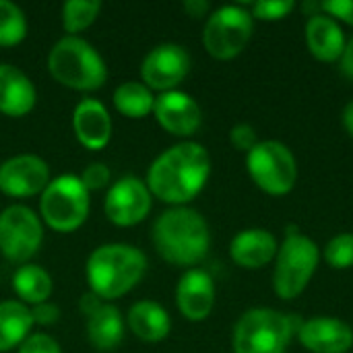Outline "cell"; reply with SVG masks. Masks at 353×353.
<instances>
[{
	"instance_id": "2e32d148",
	"label": "cell",
	"mask_w": 353,
	"mask_h": 353,
	"mask_svg": "<svg viewBox=\"0 0 353 353\" xmlns=\"http://www.w3.org/2000/svg\"><path fill=\"white\" fill-rule=\"evenodd\" d=\"M298 341L312 353H347L353 347V329L339 319L316 316L302 323Z\"/></svg>"
},
{
	"instance_id": "7a4b0ae2",
	"label": "cell",
	"mask_w": 353,
	"mask_h": 353,
	"mask_svg": "<svg viewBox=\"0 0 353 353\" xmlns=\"http://www.w3.org/2000/svg\"><path fill=\"white\" fill-rule=\"evenodd\" d=\"M153 244L163 261L176 267H192L209 252V225L196 209L172 207L153 223Z\"/></svg>"
},
{
	"instance_id": "9c48e42d",
	"label": "cell",
	"mask_w": 353,
	"mask_h": 353,
	"mask_svg": "<svg viewBox=\"0 0 353 353\" xmlns=\"http://www.w3.org/2000/svg\"><path fill=\"white\" fill-rule=\"evenodd\" d=\"M254 19L244 6L228 4L211 12L203 29V46L217 60H232L252 37Z\"/></svg>"
},
{
	"instance_id": "1f68e13d",
	"label": "cell",
	"mask_w": 353,
	"mask_h": 353,
	"mask_svg": "<svg viewBox=\"0 0 353 353\" xmlns=\"http://www.w3.org/2000/svg\"><path fill=\"white\" fill-rule=\"evenodd\" d=\"M19 353H62L60 345L56 343V339H52L46 333H33L29 335L21 345Z\"/></svg>"
},
{
	"instance_id": "277c9868",
	"label": "cell",
	"mask_w": 353,
	"mask_h": 353,
	"mask_svg": "<svg viewBox=\"0 0 353 353\" xmlns=\"http://www.w3.org/2000/svg\"><path fill=\"white\" fill-rule=\"evenodd\" d=\"M48 70L60 85L74 91H95L108 81L103 58L89 41L77 35L56 41L48 56Z\"/></svg>"
},
{
	"instance_id": "5bb4252c",
	"label": "cell",
	"mask_w": 353,
	"mask_h": 353,
	"mask_svg": "<svg viewBox=\"0 0 353 353\" xmlns=\"http://www.w3.org/2000/svg\"><path fill=\"white\" fill-rule=\"evenodd\" d=\"M153 114L159 126L176 137H192L203 122V112L194 97L176 89L155 97Z\"/></svg>"
},
{
	"instance_id": "83f0119b",
	"label": "cell",
	"mask_w": 353,
	"mask_h": 353,
	"mask_svg": "<svg viewBox=\"0 0 353 353\" xmlns=\"http://www.w3.org/2000/svg\"><path fill=\"white\" fill-rule=\"evenodd\" d=\"M325 261L331 269H352L353 267V234H339L331 238L325 246Z\"/></svg>"
},
{
	"instance_id": "9a60e30c",
	"label": "cell",
	"mask_w": 353,
	"mask_h": 353,
	"mask_svg": "<svg viewBox=\"0 0 353 353\" xmlns=\"http://www.w3.org/2000/svg\"><path fill=\"white\" fill-rule=\"evenodd\" d=\"M176 304L186 321H205L215 306L213 277L203 269H188L176 288Z\"/></svg>"
},
{
	"instance_id": "8992f818",
	"label": "cell",
	"mask_w": 353,
	"mask_h": 353,
	"mask_svg": "<svg viewBox=\"0 0 353 353\" xmlns=\"http://www.w3.org/2000/svg\"><path fill=\"white\" fill-rule=\"evenodd\" d=\"M321 261V248L308 236L288 232L275 256L273 290L281 300L298 298L312 281Z\"/></svg>"
},
{
	"instance_id": "52a82bcc",
	"label": "cell",
	"mask_w": 353,
	"mask_h": 353,
	"mask_svg": "<svg viewBox=\"0 0 353 353\" xmlns=\"http://www.w3.org/2000/svg\"><path fill=\"white\" fill-rule=\"evenodd\" d=\"M89 207V190L74 174H62L50 180L39 199L43 223L60 234H70L79 230L87 221Z\"/></svg>"
},
{
	"instance_id": "ffe728a7",
	"label": "cell",
	"mask_w": 353,
	"mask_h": 353,
	"mask_svg": "<svg viewBox=\"0 0 353 353\" xmlns=\"http://www.w3.org/2000/svg\"><path fill=\"white\" fill-rule=\"evenodd\" d=\"M306 43L316 60L337 62L347 41L341 25L333 17L325 12H316L306 23Z\"/></svg>"
},
{
	"instance_id": "8d00e7d4",
	"label": "cell",
	"mask_w": 353,
	"mask_h": 353,
	"mask_svg": "<svg viewBox=\"0 0 353 353\" xmlns=\"http://www.w3.org/2000/svg\"><path fill=\"white\" fill-rule=\"evenodd\" d=\"M341 70L353 79V37L345 43V50H343V54H341Z\"/></svg>"
},
{
	"instance_id": "cb8c5ba5",
	"label": "cell",
	"mask_w": 353,
	"mask_h": 353,
	"mask_svg": "<svg viewBox=\"0 0 353 353\" xmlns=\"http://www.w3.org/2000/svg\"><path fill=\"white\" fill-rule=\"evenodd\" d=\"M12 290L17 292V296L25 306L27 304L37 306L50 300L54 283L50 273L39 265H21L12 275Z\"/></svg>"
},
{
	"instance_id": "8fae6325",
	"label": "cell",
	"mask_w": 353,
	"mask_h": 353,
	"mask_svg": "<svg viewBox=\"0 0 353 353\" xmlns=\"http://www.w3.org/2000/svg\"><path fill=\"white\" fill-rule=\"evenodd\" d=\"M153 194L149 192L147 184L134 176L120 178L114 186H110L103 211L105 217L120 228H130L141 223L151 211Z\"/></svg>"
},
{
	"instance_id": "6da1fadb",
	"label": "cell",
	"mask_w": 353,
	"mask_h": 353,
	"mask_svg": "<svg viewBox=\"0 0 353 353\" xmlns=\"http://www.w3.org/2000/svg\"><path fill=\"white\" fill-rule=\"evenodd\" d=\"M211 157L201 143L184 141L163 151L147 172L149 192L174 207L190 203L207 184Z\"/></svg>"
},
{
	"instance_id": "d6a6232c",
	"label": "cell",
	"mask_w": 353,
	"mask_h": 353,
	"mask_svg": "<svg viewBox=\"0 0 353 353\" xmlns=\"http://www.w3.org/2000/svg\"><path fill=\"white\" fill-rule=\"evenodd\" d=\"M321 12L333 17L335 21H345L353 27V0H329L321 2Z\"/></svg>"
},
{
	"instance_id": "4dcf8cb0",
	"label": "cell",
	"mask_w": 353,
	"mask_h": 353,
	"mask_svg": "<svg viewBox=\"0 0 353 353\" xmlns=\"http://www.w3.org/2000/svg\"><path fill=\"white\" fill-rule=\"evenodd\" d=\"M230 141L232 145L238 149V151H244V153H250L261 141H259V134H256V128L252 124H236L232 130H230Z\"/></svg>"
},
{
	"instance_id": "44dd1931",
	"label": "cell",
	"mask_w": 353,
	"mask_h": 353,
	"mask_svg": "<svg viewBox=\"0 0 353 353\" xmlns=\"http://www.w3.org/2000/svg\"><path fill=\"white\" fill-rule=\"evenodd\" d=\"M126 323L130 327V331L147 343H157L163 341L170 335L172 329V321L168 310L151 300H141L137 304L130 306Z\"/></svg>"
},
{
	"instance_id": "7c38bea8",
	"label": "cell",
	"mask_w": 353,
	"mask_h": 353,
	"mask_svg": "<svg viewBox=\"0 0 353 353\" xmlns=\"http://www.w3.org/2000/svg\"><path fill=\"white\" fill-rule=\"evenodd\" d=\"M190 72V56L186 48L178 43H161L153 48L143 64H141V77L143 85L151 91H174L176 85H180L186 74Z\"/></svg>"
},
{
	"instance_id": "3957f363",
	"label": "cell",
	"mask_w": 353,
	"mask_h": 353,
	"mask_svg": "<svg viewBox=\"0 0 353 353\" xmlns=\"http://www.w3.org/2000/svg\"><path fill=\"white\" fill-rule=\"evenodd\" d=\"M147 259L130 244H103L87 259V281L91 292L105 302L128 294L145 275Z\"/></svg>"
},
{
	"instance_id": "f1b7e54d",
	"label": "cell",
	"mask_w": 353,
	"mask_h": 353,
	"mask_svg": "<svg viewBox=\"0 0 353 353\" xmlns=\"http://www.w3.org/2000/svg\"><path fill=\"white\" fill-rule=\"evenodd\" d=\"M296 8L294 0H261L252 4V19L261 21H281Z\"/></svg>"
},
{
	"instance_id": "4fadbf2b",
	"label": "cell",
	"mask_w": 353,
	"mask_h": 353,
	"mask_svg": "<svg viewBox=\"0 0 353 353\" xmlns=\"http://www.w3.org/2000/svg\"><path fill=\"white\" fill-rule=\"evenodd\" d=\"M50 184V168L37 155H17L0 165V192L12 199L41 194Z\"/></svg>"
},
{
	"instance_id": "74e56055",
	"label": "cell",
	"mask_w": 353,
	"mask_h": 353,
	"mask_svg": "<svg viewBox=\"0 0 353 353\" xmlns=\"http://www.w3.org/2000/svg\"><path fill=\"white\" fill-rule=\"evenodd\" d=\"M343 126L350 132V137L353 139V101H350L343 110Z\"/></svg>"
},
{
	"instance_id": "d6986e66",
	"label": "cell",
	"mask_w": 353,
	"mask_h": 353,
	"mask_svg": "<svg viewBox=\"0 0 353 353\" xmlns=\"http://www.w3.org/2000/svg\"><path fill=\"white\" fill-rule=\"evenodd\" d=\"M35 87L29 77L12 64H0V112L23 118L35 108Z\"/></svg>"
},
{
	"instance_id": "4316f807",
	"label": "cell",
	"mask_w": 353,
	"mask_h": 353,
	"mask_svg": "<svg viewBox=\"0 0 353 353\" xmlns=\"http://www.w3.org/2000/svg\"><path fill=\"white\" fill-rule=\"evenodd\" d=\"M27 35L25 12L10 0H0V46H19Z\"/></svg>"
},
{
	"instance_id": "ac0fdd59",
	"label": "cell",
	"mask_w": 353,
	"mask_h": 353,
	"mask_svg": "<svg viewBox=\"0 0 353 353\" xmlns=\"http://www.w3.org/2000/svg\"><path fill=\"white\" fill-rule=\"evenodd\" d=\"M277 238L263 228H250L234 236L230 244L232 261L242 269H263L277 256Z\"/></svg>"
},
{
	"instance_id": "603a6c76",
	"label": "cell",
	"mask_w": 353,
	"mask_h": 353,
	"mask_svg": "<svg viewBox=\"0 0 353 353\" xmlns=\"http://www.w3.org/2000/svg\"><path fill=\"white\" fill-rule=\"evenodd\" d=\"M33 327L31 308L17 300L0 302V353L19 347Z\"/></svg>"
},
{
	"instance_id": "e575fe53",
	"label": "cell",
	"mask_w": 353,
	"mask_h": 353,
	"mask_svg": "<svg viewBox=\"0 0 353 353\" xmlns=\"http://www.w3.org/2000/svg\"><path fill=\"white\" fill-rule=\"evenodd\" d=\"M184 12L192 19H203L209 10H211V4L207 0H186L182 4Z\"/></svg>"
},
{
	"instance_id": "484cf974",
	"label": "cell",
	"mask_w": 353,
	"mask_h": 353,
	"mask_svg": "<svg viewBox=\"0 0 353 353\" xmlns=\"http://www.w3.org/2000/svg\"><path fill=\"white\" fill-rule=\"evenodd\" d=\"M101 2L97 0H68L62 6V27L66 33L77 35L91 27L99 17Z\"/></svg>"
},
{
	"instance_id": "30bf717a",
	"label": "cell",
	"mask_w": 353,
	"mask_h": 353,
	"mask_svg": "<svg viewBox=\"0 0 353 353\" xmlns=\"http://www.w3.org/2000/svg\"><path fill=\"white\" fill-rule=\"evenodd\" d=\"M43 242L41 219L25 205H10L0 213V252L10 263L33 259Z\"/></svg>"
},
{
	"instance_id": "836d02e7",
	"label": "cell",
	"mask_w": 353,
	"mask_h": 353,
	"mask_svg": "<svg viewBox=\"0 0 353 353\" xmlns=\"http://www.w3.org/2000/svg\"><path fill=\"white\" fill-rule=\"evenodd\" d=\"M31 319H33V323L43 325V327L54 325L60 319V308L56 304H52L50 300L48 302H41V304H37V306L31 308Z\"/></svg>"
},
{
	"instance_id": "7402d4cb",
	"label": "cell",
	"mask_w": 353,
	"mask_h": 353,
	"mask_svg": "<svg viewBox=\"0 0 353 353\" xmlns=\"http://www.w3.org/2000/svg\"><path fill=\"white\" fill-rule=\"evenodd\" d=\"M87 337L97 352H112L124 339V321L116 306L101 304L87 319Z\"/></svg>"
},
{
	"instance_id": "f546056e",
	"label": "cell",
	"mask_w": 353,
	"mask_h": 353,
	"mask_svg": "<svg viewBox=\"0 0 353 353\" xmlns=\"http://www.w3.org/2000/svg\"><path fill=\"white\" fill-rule=\"evenodd\" d=\"M79 178H81L83 186L91 192V190H101V188H105V186L110 184V180H112V172H110V168H108L105 163L95 161V163H89V165L83 170V174H81Z\"/></svg>"
},
{
	"instance_id": "e0dca14e",
	"label": "cell",
	"mask_w": 353,
	"mask_h": 353,
	"mask_svg": "<svg viewBox=\"0 0 353 353\" xmlns=\"http://www.w3.org/2000/svg\"><path fill=\"white\" fill-rule=\"evenodd\" d=\"M72 128L79 143L91 151L108 147L112 141V118L105 105L97 99H83L72 114Z\"/></svg>"
},
{
	"instance_id": "d4e9b609",
	"label": "cell",
	"mask_w": 353,
	"mask_h": 353,
	"mask_svg": "<svg viewBox=\"0 0 353 353\" xmlns=\"http://www.w3.org/2000/svg\"><path fill=\"white\" fill-rule=\"evenodd\" d=\"M114 105L122 116L141 120L153 112L155 97H153L151 89L145 87L143 83L126 81L114 91Z\"/></svg>"
},
{
	"instance_id": "ba28073f",
	"label": "cell",
	"mask_w": 353,
	"mask_h": 353,
	"mask_svg": "<svg viewBox=\"0 0 353 353\" xmlns=\"http://www.w3.org/2000/svg\"><path fill=\"white\" fill-rule=\"evenodd\" d=\"M246 168L252 182L271 196L290 194L298 180L296 157L281 141H261L246 153Z\"/></svg>"
},
{
	"instance_id": "d590c367",
	"label": "cell",
	"mask_w": 353,
	"mask_h": 353,
	"mask_svg": "<svg viewBox=\"0 0 353 353\" xmlns=\"http://www.w3.org/2000/svg\"><path fill=\"white\" fill-rule=\"evenodd\" d=\"M101 304H103V302H101L93 292H89V294L81 296V300H79V310H81V314H83L85 319H89Z\"/></svg>"
},
{
	"instance_id": "5b68a950",
	"label": "cell",
	"mask_w": 353,
	"mask_h": 353,
	"mask_svg": "<svg viewBox=\"0 0 353 353\" xmlns=\"http://www.w3.org/2000/svg\"><path fill=\"white\" fill-rule=\"evenodd\" d=\"M302 323L273 308H250L234 327V353H285Z\"/></svg>"
}]
</instances>
